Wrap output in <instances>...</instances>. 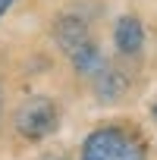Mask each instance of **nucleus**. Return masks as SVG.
<instances>
[{
    "instance_id": "6",
    "label": "nucleus",
    "mask_w": 157,
    "mask_h": 160,
    "mask_svg": "<svg viewBox=\"0 0 157 160\" xmlns=\"http://www.w3.org/2000/svg\"><path fill=\"white\" fill-rule=\"evenodd\" d=\"M72 66L82 72V75H101L104 72V60H101V50L94 47V44H85L82 50H75L72 53Z\"/></svg>"
},
{
    "instance_id": "2",
    "label": "nucleus",
    "mask_w": 157,
    "mask_h": 160,
    "mask_svg": "<svg viewBox=\"0 0 157 160\" xmlns=\"http://www.w3.org/2000/svg\"><path fill=\"white\" fill-rule=\"evenodd\" d=\"M57 122H60V110H57V104H53L50 98H28V101L19 107V113H16V129H19V135H25V138H32V141L50 135V132L57 129Z\"/></svg>"
},
{
    "instance_id": "1",
    "label": "nucleus",
    "mask_w": 157,
    "mask_h": 160,
    "mask_svg": "<svg viewBox=\"0 0 157 160\" xmlns=\"http://www.w3.org/2000/svg\"><path fill=\"white\" fill-rule=\"evenodd\" d=\"M82 160H144V151L119 129H98L85 138Z\"/></svg>"
},
{
    "instance_id": "3",
    "label": "nucleus",
    "mask_w": 157,
    "mask_h": 160,
    "mask_svg": "<svg viewBox=\"0 0 157 160\" xmlns=\"http://www.w3.org/2000/svg\"><path fill=\"white\" fill-rule=\"evenodd\" d=\"M53 38H57V44L72 57L75 50H82L85 44H91L88 41V28H85V22L82 19H75V16H63L57 25H53Z\"/></svg>"
},
{
    "instance_id": "8",
    "label": "nucleus",
    "mask_w": 157,
    "mask_h": 160,
    "mask_svg": "<svg viewBox=\"0 0 157 160\" xmlns=\"http://www.w3.org/2000/svg\"><path fill=\"white\" fill-rule=\"evenodd\" d=\"M0 110H3V88H0Z\"/></svg>"
},
{
    "instance_id": "5",
    "label": "nucleus",
    "mask_w": 157,
    "mask_h": 160,
    "mask_svg": "<svg viewBox=\"0 0 157 160\" xmlns=\"http://www.w3.org/2000/svg\"><path fill=\"white\" fill-rule=\"evenodd\" d=\"M94 94L101 101H119L126 94V75L116 72V69H104L94 82Z\"/></svg>"
},
{
    "instance_id": "7",
    "label": "nucleus",
    "mask_w": 157,
    "mask_h": 160,
    "mask_svg": "<svg viewBox=\"0 0 157 160\" xmlns=\"http://www.w3.org/2000/svg\"><path fill=\"white\" fill-rule=\"evenodd\" d=\"M10 7H13V0H0V16H3V13H7Z\"/></svg>"
},
{
    "instance_id": "4",
    "label": "nucleus",
    "mask_w": 157,
    "mask_h": 160,
    "mask_svg": "<svg viewBox=\"0 0 157 160\" xmlns=\"http://www.w3.org/2000/svg\"><path fill=\"white\" fill-rule=\"evenodd\" d=\"M113 41L119 47V53H138L144 44V28L135 16H123L113 28Z\"/></svg>"
},
{
    "instance_id": "9",
    "label": "nucleus",
    "mask_w": 157,
    "mask_h": 160,
    "mask_svg": "<svg viewBox=\"0 0 157 160\" xmlns=\"http://www.w3.org/2000/svg\"><path fill=\"white\" fill-rule=\"evenodd\" d=\"M50 160H57V157H50Z\"/></svg>"
}]
</instances>
